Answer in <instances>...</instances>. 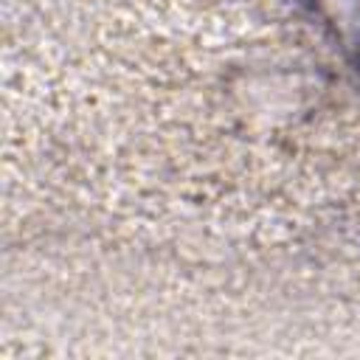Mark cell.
Listing matches in <instances>:
<instances>
[{
  "label": "cell",
  "instance_id": "1",
  "mask_svg": "<svg viewBox=\"0 0 360 360\" xmlns=\"http://www.w3.org/2000/svg\"><path fill=\"white\" fill-rule=\"evenodd\" d=\"M335 48L360 70V0H298Z\"/></svg>",
  "mask_w": 360,
  "mask_h": 360
}]
</instances>
